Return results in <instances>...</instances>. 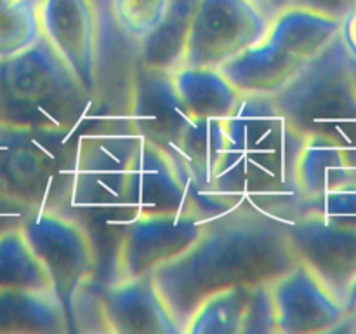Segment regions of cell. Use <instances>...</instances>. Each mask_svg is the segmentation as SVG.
<instances>
[{
	"instance_id": "12",
	"label": "cell",
	"mask_w": 356,
	"mask_h": 334,
	"mask_svg": "<svg viewBox=\"0 0 356 334\" xmlns=\"http://www.w3.org/2000/svg\"><path fill=\"white\" fill-rule=\"evenodd\" d=\"M285 219L298 260L305 261L343 301L356 275V223L323 218L294 205Z\"/></svg>"
},
{
	"instance_id": "3",
	"label": "cell",
	"mask_w": 356,
	"mask_h": 334,
	"mask_svg": "<svg viewBox=\"0 0 356 334\" xmlns=\"http://www.w3.org/2000/svg\"><path fill=\"white\" fill-rule=\"evenodd\" d=\"M90 104L92 96L42 37L23 54L0 61V122L75 134L87 122Z\"/></svg>"
},
{
	"instance_id": "20",
	"label": "cell",
	"mask_w": 356,
	"mask_h": 334,
	"mask_svg": "<svg viewBox=\"0 0 356 334\" xmlns=\"http://www.w3.org/2000/svg\"><path fill=\"white\" fill-rule=\"evenodd\" d=\"M170 79L191 117L225 120L242 100V94L221 68L181 66L170 73Z\"/></svg>"
},
{
	"instance_id": "26",
	"label": "cell",
	"mask_w": 356,
	"mask_h": 334,
	"mask_svg": "<svg viewBox=\"0 0 356 334\" xmlns=\"http://www.w3.org/2000/svg\"><path fill=\"white\" fill-rule=\"evenodd\" d=\"M292 6L306 7V9L318 10V13L329 14V16L343 19L344 14L350 10L351 0H294Z\"/></svg>"
},
{
	"instance_id": "25",
	"label": "cell",
	"mask_w": 356,
	"mask_h": 334,
	"mask_svg": "<svg viewBox=\"0 0 356 334\" xmlns=\"http://www.w3.org/2000/svg\"><path fill=\"white\" fill-rule=\"evenodd\" d=\"M294 207L315 212L323 218L343 219L356 223V188L355 190H339L325 193L315 198H301Z\"/></svg>"
},
{
	"instance_id": "14",
	"label": "cell",
	"mask_w": 356,
	"mask_h": 334,
	"mask_svg": "<svg viewBox=\"0 0 356 334\" xmlns=\"http://www.w3.org/2000/svg\"><path fill=\"white\" fill-rule=\"evenodd\" d=\"M118 209L125 219L177 211L204 212L195 204L172 159L143 138L129 162Z\"/></svg>"
},
{
	"instance_id": "30",
	"label": "cell",
	"mask_w": 356,
	"mask_h": 334,
	"mask_svg": "<svg viewBox=\"0 0 356 334\" xmlns=\"http://www.w3.org/2000/svg\"><path fill=\"white\" fill-rule=\"evenodd\" d=\"M346 322L350 324V327H348V329H350L351 333H356V308L351 313H348L346 320H344V324H346Z\"/></svg>"
},
{
	"instance_id": "17",
	"label": "cell",
	"mask_w": 356,
	"mask_h": 334,
	"mask_svg": "<svg viewBox=\"0 0 356 334\" xmlns=\"http://www.w3.org/2000/svg\"><path fill=\"white\" fill-rule=\"evenodd\" d=\"M104 331L122 334H177L179 326L152 277L108 280L99 292Z\"/></svg>"
},
{
	"instance_id": "4",
	"label": "cell",
	"mask_w": 356,
	"mask_h": 334,
	"mask_svg": "<svg viewBox=\"0 0 356 334\" xmlns=\"http://www.w3.org/2000/svg\"><path fill=\"white\" fill-rule=\"evenodd\" d=\"M79 136L0 122V219L68 207Z\"/></svg>"
},
{
	"instance_id": "32",
	"label": "cell",
	"mask_w": 356,
	"mask_h": 334,
	"mask_svg": "<svg viewBox=\"0 0 356 334\" xmlns=\"http://www.w3.org/2000/svg\"><path fill=\"white\" fill-rule=\"evenodd\" d=\"M348 56H350V54H348ZM350 65H351V73H353V79H355V84H356V58H351V56H350Z\"/></svg>"
},
{
	"instance_id": "24",
	"label": "cell",
	"mask_w": 356,
	"mask_h": 334,
	"mask_svg": "<svg viewBox=\"0 0 356 334\" xmlns=\"http://www.w3.org/2000/svg\"><path fill=\"white\" fill-rule=\"evenodd\" d=\"M174 0H110L117 28L132 42L141 44L159 28Z\"/></svg>"
},
{
	"instance_id": "5",
	"label": "cell",
	"mask_w": 356,
	"mask_h": 334,
	"mask_svg": "<svg viewBox=\"0 0 356 334\" xmlns=\"http://www.w3.org/2000/svg\"><path fill=\"white\" fill-rule=\"evenodd\" d=\"M341 31V19L291 6L275 14L266 35L222 66L242 96L275 97L318 58Z\"/></svg>"
},
{
	"instance_id": "7",
	"label": "cell",
	"mask_w": 356,
	"mask_h": 334,
	"mask_svg": "<svg viewBox=\"0 0 356 334\" xmlns=\"http://www.w3.org/2000/svg\"><path fill=\"white\" fill-rule=\"evenodd\" d=\"M28 246L51 277L68 310L72 296L96 277V249L90 233L66 209H38L17 221Z\"/></svg>"
},
{
	"instance_id": "18",
	"label": "cell",
	"mask_w": 356,
	"mask_h": 334,
	"mask_svg": "<svg viewBox=\"0 0 356 334\" xmlns=\"http://www.w3.org/2000/svg\"><path fill=\"white\" fill-rule=\"evenodd\" d=\"M355 188L356 150L323 136L306 134L298 162L299 200Z\"/></svg>"
},
{
	"instance_id": "27",
	"label": "cell",
	"mask_w": 356,
	"mask_h": 334,
	"mask_svg": "<svg viewBox=\"0 0 356 334\" xmlns=\"http://www.w3.org/2000/svg\"><path fill=\"white\" fill-rule=\"evenodd\" d=\"M341 40L346 47L348 54L356 58V10H348L341 19Z\"/></svg>"
},
{
	"instance_id": "2",
	"label": "cell",
	"mask_w": 356,
	"mask_h": 334,
	"mask_svg": "<svg viewBox=\"0 0 356 334\" xmlns=\"http://www.w3.org/2000/svg\"><path fill=\"white\" fill-rule=\"evenodd\" d=\"M305 134L273 97L242 96L222 122L207 200L218 214L252 207L287 216L299 200L298 162Z\"/></svg>"
},
{
	"instance_id": "23",
	"label": "cell",
	"mask_w": 356,
	"mask_h": 334,
	"mask_svg": "<svg viewBox=\"0 0 356 334\" xmlns=\"http://www.w3.org/2000/svg\"><path fill=\"white\" fill-rule=\"evenodd\" d=\"M38 0H16L0 14V61L23 54L40 40Z\"/></svg>"
},
{
	"instance_id": "1",
	"label": "cell",
	"mask_w": 356,
	"mask_h": 334,
	"mask_svg": "<svg viewBox=\"0 0 356 334\" xmlns=\"http://www.w3.org/2000/svg\"><path fill=\"white\" fill-rule=\"evenodd\" d=\"M296 261L284 216L238 207L207 219L198 239L152 278L183 333L205 296L229 285L273 280Z\"/></svg>"
},
{
	"instance_id": "21",
	"label": "cell",
	"mask_w": 356,
	"mask_h": 334,
	"mask_svg": "<svg viewBox=\"0 0 356 334\" xmlns=\"http://www.w3.org/2000/svg\"><path fill=\"white\" fill-rule=\"evenodd\" d=\"M197 2L198 0H174L159 28L139 44L143 66L167 73L179 68Z\"/></svg>"
},
{
	"instance_id": "15",
	"label": "cell",
	"mask_w": 356,
	"mask_h": 334,
	"mask_svg": "<svg viewBox=\"0 0 356 334\" xmlns=\"http://www.w3.org/2000/svg\"><path fill=\"white\" fill-rule=\"evenodd\" d=\"M191 120L193 117L181 103L170 73L139 65L132 77L125 124L172 159Z\"/></svg>"
},
{
	"instance_id": "33",
	"label": "cell",
	"mask_w": 356,
	"mask_h": 334,
	"mask_svg": "<svg viewBox=\"0 0 356 334\" xmlns=\"http://www.w3.org/2000/svg\"><path fill=\"white\" fill-rule=\"evenodd\" d=\"M350 10H356V0H351V6H350Z\"/></svg>"
},
{
	"instance_id": "11",
	"label": "cell",
	"mask_w": 356,
	"mask_h": 334,
	"mask_svg": "<svg viewBox=\"0 0 356 334\" xmlns=\"http://www.w3.org/2000/svg\"><path fill=\"white\" fill-rule=\"evenodd\" d=\"M40 37L87 94L99 84L101 19L96 0H38Z\"/></svg>"
},
{
	"instance_id": "28",
	"label": "cell",
	"mask_w": 356,
	"mask_h": 334,
	"mask_svg": "<svg viewBox=\"0 0 356 334\" xmlns=\"http://www.w3.org/2000/svg\"><path fill=\"white\" fill-rule=\"evenodd\" d=\"M254 2H256L257 6L263 9V13L271 19L275 14L287 9V7H291L292 3H294V0H254Z\"/></svg>"
},
{
	"instance_id": "9",
	"label": "cell",
	"mask_w": 356,
	"mask_h": 334,
	"mask_svg": "<svg viewBox=\"0 0 356 334\" xmlns=\"http://www.w3.org/2000/svg\"><path fill=\"white\" fill-rule=\"evenodd\" d=\"M141 136L127 124L80 132L70 186V207L118 209L125 174Z\"/></svg>"
},
{
	"instance_id": "10",
	"label": "cell",
	"mask_w": 356,
	"mask_h": 334,
	"mask_svg": "<svg viewBox=\"0 0 356 334\" xmlns=\"http://www.w3.org/2000/svg\"><path fill=\"white\" fill-rule=\"evenodd\" d=\"M207 219L211 218L198 211L124 219L110 280L152 277L153 271L183 254L198 239Z\"/></svg>"
},
{
	"instance_id": "19",
	"label": "cell",
	"mask_w": 356,
	"mask_h": 334,
	"mask_svg": "<svg viewBox=\"0 0 356 334\" xmlns=\"http://www.w3.org/2000/svg\"><path fill=\"white\" fill-rule=\"evenodd\" d=\"M68 331V313L54 289L0 291V334H52Z\"/></svg>"
},
{
	"instance_id": "6",
	"label": "cell",
	"mask_w": 356,
	"mask_h": 334,
	"mask_svg": "<svg viewBox=\"0 0 356 334\" xmlns=\"http://www.w3.org/2000/svg\"><path fill=\"white\" fill-rule=\"evenodd\" d=\"M273 101L301 134L356 150V84L341 35Z\"/></svg>"
},
{
	"instance_id": "13",
	"label": "cell",
	"mask_w": 356,
	"mask_h": 334,
	"mask_svg": "<svg viewBox=\"0 0 356 334\" xmlns=\"http://www.w3.org/2000/svg\"><path fill=\"white\" fill-rule=\"evenodd\" d=\"M277 334H320L341 329L343 301L329 285L298 260L271 282Z\"/></svg>"
},
{
	"instance_id": "8",
	"label": "cell",
	"mask_w": 356,
	"mask_h": 334,
	"mask_svg": "<svg viewBox=\"0 0 356 334\" xmlns=\"http://www.w3.org/2000/svg\"><path fill=\"white\" fill-rule=\"evenodd\" d=\"M268 24L270 17L254 0H198L181 66L222 68L257 44Z\"/></svg>"
},
{
	"instance_id": "29",
	"label": "cell",
	"mask_w": 356,
	"mask_h": 334,
	"mask_svg": "<svg viewBox=\"0 0 356 334\" xmlns=\"http://www.w3.org/2000/svg\"><path fill=\"white\" fill-rule=\"evenodd\" d=\"M343 305H344V310H346V315L356 308V275L353 280H351V284L348 285L346 292H344Z\"/></svg>"
},
{
	"instance_id": "22",
	"label": "cell",
	"mask_w": 356,
	"mask_h": 334,
	"mask_svg": "<svg viewBox=\"0 0 356 334\" xmlns=\"http://www.w3.org/2000/svg\"><path fill=\"white\" fill-rule=\"evenodd\" d=\"M6 289H54L17 223L0 228V291Z\"/></svg>"
},
{
	"instance_id": "16",
	"label": "cell",
	"mask_w": 356,
	"mask_h": 334,
	"mask_svg": "<svg viewBox=\"0 0 356 334\" xmlns=\"http://www.w3.org/2000/svg\"><path fill=\"white\" fill-rule=\"evenodd\" d=\"M275 280V278H273ZM236 284L205 296L183 327L191 334H273L271 282Z\"/></svg>"
},
{
	"instance_id": "31",
	"label": "cell",
	"mask_w": 356,
	"mask_h": 334,
	"mask_svg": "<svg viewBox=\"0 0 356 334\" xmlns=\"http://www.w3.org/2000/svg\"><path fill=\"white\" fill-rule=\"evenodd\" d=\"M14 2H16V0H0V14H2L3 10L9 9Z\"/></svg>"
}]
</instances>
